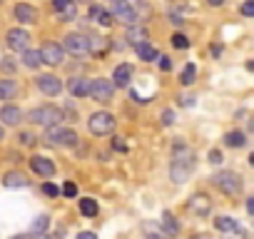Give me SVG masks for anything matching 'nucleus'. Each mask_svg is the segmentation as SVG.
<instances>
[{"instance_id": "a211bd4d", "label": "nucleus", "mask_w": 254, "mask_h": 239, "mask_svg": "<svg viewBox=\"0 0 254 239\" xmlns=\"http://www.w3.org/2000/svg\"><path fill=\"white\" fill-rule=\"evenodd\" d=\"M23 120V110L15 107V105H5V107H0V122L3 125H18Z\"/></svg>"}, {"instance_id": "4468645a", "label": "nucleus", "mask_w": 254, "mask_h": 239, "mask_svg": "<svg viewBox=\"0 0 254 239\" xmlns=\"http://www.w3.org/2000/svg\"><path fill=\"white\" fill-rule=\"evenodd\" d=\"M13 15H15L18 23H25V25H33V23H38V18H40L38 8H33V5H28V3H18V5L13 8Z\"/></svg>"}, {"instance_id": "5fc2aeb1", "label": "nucleus", "mask_w": 254, "mask_h": 239, "mask_svg": "<svg viewBox=\"0 0 254 239\" xmlns=\"http://www.w3.org/2000/svg\"><path fill=\"white\" fill-rule=\"evenodd\" d=\"M3 137H5V130H3V127H0V140H3Z\"/></svg>"}, {"instance_id": "ea45409f", "label": "nucleus", "mask_w": 254, "mask_h": 239, "mask_svg": "<svg viewBox=\"0 0 254 239\" xmlns=\"http://www.w3.org/2000/svg\"><path fill=\"white\" fill-rule=\"evenodd\" d=\"M172 122H175V110H165V112H162V125L170 127Z\"/></svg>"}, {"instance_id": "4c0bfd02", "label": "nucleus", "mask_w": 254, "mask_h": 239, "mask_svg": "<svg viewBox=\"0 0 254 239\" xmlns=\"http://www.w3.org/2000/svg\"><path fill=\"white\" fill-rule=\"evenodd\" d=\"M60 192H63L65 197H77V184H75V182H65Z\"/></svg>"}, {"instance_id": "a878e982", "label": "nucleus", "mask_w": 254, "mask_h": 239, "mask_svg": "<svg viewBox=\"0 0 254 239\" xmlns=\"http://www.w3.org/2000/svg\"><path fill=\"white\" fill-rule=\"evenodd\" d=\"M135 50H137V58L145 60V62H155V60H157V50H155L150 43H142V45H137Z\"/></svg>"}, {"instance_id": "4d7b16f0", "label": "nucleus", "mask_w": 254, "mask_h": 239, "mask_svg": "<svg viewBox=\"0 0 254 239\" xmlns=\"http://www.w3.org/2000/svg\"><path fill=\"white\" fill-rule=\"evenodd\" d=\"M0 3H5V0H0Z\"/></svg>"}, {"instance_id": "58836bf2", "label": "nucleus", "mask_w": 254, "mask_h": 239, "mask_svg": "<svg viewBox=\"0 0 254 239\" xmlns=\"http://www.w3.org/2000/svg\"><path fill=\"white\" fill-rule=\"evenodd\" d=\"M242 15L254 18V0H247V3H242Z\"/></svg>"}, {"instance_id": "79ce46f5", "label": "nucleus", "mask_w": 254, "mask_h": 239, "mask_svg": "<svg viewBox=\"0 0 254 239\" xmlns=\"http://www.w3.org/2000/svg\"><path fill=\"white\" fill-rule=\"evenodd\" d=\"M112 147H115L117 152H127V145H125L120 137H115V140H112Z\"/></svg>"}, {"instance_id": "c85d7f7f", "label": "nucleus", "mask_w": 254, "mask_h": 239, "mask_svg": "<svg viewBox=\"0 0 254 239\" xmlns=\"http://www.w3.org/2000/svg\"><path fill=\"white\" fill-rule=\"evenodd\" d=\"M142 234H145V239H167L155 222H145L142 224Z\"/></svg>"}, {"instance_id": "39448f33", "label": "nucleus", "mask_w": 254, "mask_h": 239, "mask_svg": "<svg viewBox=\"0 0 254 239\" xmlns=\"http://www.w3.org/2000/svg\"><path fill=\"white\" fill-rule=\"evenodd\" d=\"M87 130L95 137H105V135H110L115 130V117L110 112H95L87 120Z\"/></svg>"}, {"instance_id": "6ab92c4d", "label": "nucleus", "mask_w": 254, "mask_h": 239, "mask_svg": "<svg viewBox=\"0 0 254 239\" xmlns=\"http://www.w3.org/2000/svg\"><path fill=\"white\" fill-rule=\"evenodd\" d=\"M87 15H90L92 23H97V25H102V28H110V25H112V15H110L102 5H90Z\"/></svg>"}, {"instance_id": "20e7f679", "label": "nucleus", "mask_w": 254, "mask_h": 239, "mask_svg": "<svg viewBox=\"0 0 254 239\" xmlns=\"http://www.w3.org/2000/svg\"><path fill=\"white\" fill-rule=\"evenodd\" d=\"M45 140H48V145H53V147H75L80 137H77L75 130L63 127V125H55V127H48Z\"/></svg>"}, {"instance_id": "f704fd0d", "label": "nucleus", "mask_w": 254, "mask_h": 239, "mask_svg": "<svg viewBox=\"0 0 254 239\" xmlns=\"http://www.w3.org/2000/svg\"><path fill=\"white\" fill-rule=\"evenodd\" d=\"M35 140H38V137H35L33 132H20V135H18V142H20L23 147H33Z\"/></svg>"}, {"instance_id": "8fccbe9b", "label": "nucleus", "mask_w": 254, "mask_h": 239, "mask_svg": "<svg viewBox=\"0 0 254 239\" xmlns=\"http://www.w3.org/2000/svg\"><path fill=\"white\" fill-rule=\"evenodd\" d=\"M222 53V45H212V55H219Z\"/></svg>"}, {"instance_id": "c756f323", "label": "nucleus", "mask_w": 254, "mask_h": 239, "mask_svg": "<svg viewBox=\"0 0 254 239\" xmlns=\"http://www.w3.org/2000/svg\"><path fill=\"white\" fill-rule=\"evenodd\" d=\"M194 77H197V67H194L192 62H187L185 70H182V85H192Z\"/></svg>"}, {"instance_id": "72a5a7b5", "label": "nucleus", "mask_w": 254, "mask_h": 239, "mask_svg": "<svg viewBox=\"0 0 254 239\" xmlns=\"http://www.w3.org/2000/svg\"><path fill=\"white\" fill-rule=\"evenodd\" d=\"M15 70H18V60L3 58V62H0V72H15Z\"/></svg>"}, {"instance_id": "a19ab883", "label": "nucleus", "mask_w": 254, "mask_h": 239, "mask_svg": "<svg viewBox=\"0 0 254 239\" xmlns=\"http://www.w3.org/2000/svg\"><path fill=\"white\" fill-rule=\"evenodd\" d=\"M160 67H162V70H165V72H170V70H172V60H170V58H165V55H162V58H160Z\"/></svg>"}, {"instance_id": "6e6d98bb", "label": "nucleus", "mask_w": 254, "mask_h": 239, "mask_svg": "<svg viewBox=\"0 0 254 239\" xmlns=\"http://www.w3.org/2000/svg\"><path fill=\"white\" fill-rule=\"evenodd\" d=\"M249 130H252V132H254V120H252V122H249Z\"/></svg>"}, {"instance_id": "6e6552de", "label": "nucleus", "mask_w": 254, "mask_h": 239, "mask_svg": "<svg viewBox=\"0 0 254 239\" xmlns=\"http://www.w3.org/2000/svg\"><path fill=\"white\" fill-rule=\"evenodd\" d=\"M5 43L13 53H25L28 45H30V33L23 30V28H10L8 35H5Z\"/></svg>"}, {"instance_id": "1a4fd4ad", "label": "nucleus", "mask_w": 254, "mask_h": 239, "mask_svg": "<svg viewBox=\"0 0 254 239\" xmlns=\"http://www.w3.org/2000/svg\"><path fill=\"white\" fill-rule=\"evenodd\" d=\"M63 50H67L72 55H87L90 53V40L82 33H70V35H65Z\"/></svg>"}, {"instance_id": "de8ad7c7", "label": "nucleus", "mask_w": 254, "mask_h": 239, "mask_svg": "<svg viewBox=\"0 0 254 239\" xmlns=\"http://www.w3.org/2000/svg\"><path fill=\"white\" fill-rule=\"evenodd\" d=\"M182 105H185V107H192V105H194V97H182Z\"/></svg>"}, {"instance_id": "2eb2a0df", "label": "nucleus", "mask_w": 254, "mask_h": 239, "mask_svg": "<svg viewBox=\"0 0 254 239\" xmlns=\"http://www.w3.org/2000/svg\"><path fill=\"white\" fill-rule=\"evenodd\" d=\"M53 8H55L58 18L65 20V23L77 18V3L75 0H53Z\"/></svg>"}, {"instance_id": "7ed1b4c3", "label": "nucleus", "mask_w": 254, "mask_h": 239, "mask_svg": "<svg viewBox=\"0 0 254 239\" xmlns=\"http://www.w3.org/2000/svg\"><path fill=\"white\" fill-rule=\"evenodd\" d=\"M212 184H214L222 194H227V197H237V194H242V189H244L242 177H239L237 172H232V170L217 172V175L212 177Z\"/></svg>"}, {"instance_id": "423d86ee", "label": "nucleus", "mask_w": 254, "mask_h": 239, "mask_svg": "<svg viewBox=\"0 0 254 239\" xmlns=\"http://www.w3.org/2000/svg\"><path fill=\"white\" fill-rule=\"evenodd\" d=\"M112 95H115V85H112L110 80H105V77L90 80V97H92V100L107 105V102L112 100Z\"/></svg>"}, {"instance_id": "cd10ccee", "label": "nucleus", "mask_w": 254, "mask_h": 239, "mask_svg": "<svg viewBox=\"0 0 254 239\" xmlns=\"http://www.w3.org/2000/svg\"><path fill=\"white\" fill-rule=\"evenodd\" d=\"M214 227H217V229L224 234V232H232V229H237V227H239V222H237L234 217H217V219H214Z\"/></svg>"}, {"instance_id": "9b49d317", "label": "nucleus", "mask_w": 254, "mask_h": 239, "mask_svg": "<svg viewBox=\"0 0 254 239\" xmlns=\"http://www.w3.org/2000/svg\"><path fill=\"white\" fill-rule=\"evenodd\" d=\"M187 209L194 214V217H207L209 212H212V199L207 197V194H192L190 199H187Z\"/></svg>"}, {"instance_id": "473e14b6", "label": "nucleus", "mask_w": 254, "mask_h": 239, "mask_svg": "<svg viewBox=\"0 0 254 239\" xmlns=\"http://www.w3.org/2000/svg\"><path fill=\"white\" fill-rule=\"evenodd\" d=\"M105 50H107V38L90 40V53H105Z\"/></svg>"}, {"instance_id": "49530a36", "label": "nucleus", "mask_w": 254, "mask_h": 239, "mask_svg": "<svg viewBox=\"0 0 254 239\" xmlns=\"http://www.w3.org/2000/svg\"><path fill=\"white\" fill-rule=\"evenodd\" d=\"M18 239H50L48 234H33V237H18Z\"/></svg>"}, {"instance_id": "c9c22d12", "label": "nucleus", "mask_w": 254, "mask_h": 239, "mask_svg": "<svg viewBox=\"0 0 254 239\" xmlns=\"http://www.w3.org/2000/svg\"><path fill=\"white\" fill-rule=\"evenodd\" d=\"M222 239H247V232H244L242 227H237V229H232V232H224Z\"/></svg>"}, {"instance_id": "5701e85b", "label": "nucleus", "mask_w": 254, "mask_h": 239, "mask_svg": "<svg viewBox=\"0 0 254 239\" xmlns=\"http://www.w3.org/2000/svg\"><path fill=\"white\" fill-rule=\"evenodd\" d=\"M162 227H165V237H177L180 234V222L172 217V212H162Z\"/></svg>"}, {"instance_id": "a18cd8bd", "label": "nucleus", "mask_w": 254, "mask_h": 239, "mask_svg": "<svg viewBox=\"0 0 254 239\" xmlns=\"http://www.w3.org/2000/svg\"><path fill=\"white\" fill-rule=\"evenodd\" d=\"M247 212H249V214H254V194L247 199Z\"/></svg>"}, {"instance_id": "c03bdc74", "label": "nucleus", "mask_w": 254, "mask_h": 239, "mask_svg": "<svg viewBox=\"0 0 254 239\" xmlns=\"http://www.w3.org/2000/svg\"><path fill=\"white\" fill-rule=\"evenodd\" d=\"M75 239H97V234H95V232H80Z\"/></svg>"}, {"instance_id": "603ef678", "label": "nucleus", "mask_w": 254, "mask_h": 239, "mask_svg": "<svg viewBox=\"0 0 254 239\" xmlns=\"http://www.w3.org/2000/svg\"><path fill=\"white\" fill-rule=\"evenodd\" d=\"M249 165H252V167H254V152H252V155H249Z\"/></svg>"}, {"instance_id": "37998d69", "label": "nucleus", "mask_w": 254, "mask_h": 239, "mask_svg": "<svg viewBox=\"0 0 254 239\" xmlns=\"http://www.w3.org/2000/svg\"><path fill=\"white\" fill-rule=\"evenodd\" d=\"M209 162H212V165H219V162H222V152H219V150H212V152H209Z\"/></svg>"}, {"instance_id": "09e8293b", "label": "nucleus", "mask_w": 254, "mask_h": 239, "mask_svg": "<svg viewBox=\"0 0 254 239\" xmlns=\"http://www.w3.org/2000/svg\"><path fill=\"white\" fill-rule=\"evenodd\" d=\"M207 3H209L212 8H219V5H224V0H207Z\"/></svg>"}, {"instance_id": "aec40b11", "label": "nucleus", "mask_w": 254, "mask_h": 239, "mask_svg": "<svg viewBox=\"0 0 254 239\" xmlns=\"http://www.w3.org/2000/svg\"><path fill=\"white\" fill-rule=\"evenodd\" d=\"M127 40H130V45H142V43H147V28H142V25H130L127 28Z\"/></svg>"}, {"instance_id": "2f4dec72", "label": "nucleus", "mask_w": 254, "mask_h": 239, "mask_svg": "<svg viewBox=\"0 0 254 239\" xmlns=\"http://www.w3.org/2000/svg\"><path fill=\"white\" fill-rule=\"evenodd\" d=\"M172 45H175L177 50H187V48H190V40H187V35L175 33V35H172Z\"/></svg>"}, {"instance_id": "393cba45", "label": "nucleus", "mask_w": 254, "mask_h": 239, "mask_svg": "<svg viewBox=\"0 0 254 239\" xmlns=\"http://www.w3.org/2000/svg\"><path fill=\"white\" fill-rule=\"evenodd\" d=\"M224 145L237 150V147H244V145H247V137H244V132L232 130V132H227V135H224Z\"/></svg>"}, {"instance_id": "dca6fc26", "label": "nucleus", "mask_w": 254, "mask_h": 239, "mask_svg": "<svg viewBox=\"0 0 254 239\" xmlns=\"http://www.w3.org/2000/svg\"><path fill=\"white\" fill-rule=\"evenodd\" d=\"M130 82H132V65H127V62L117 65L115 72H112V85L115 87H127Z\"/></svg>"}, {"instance_id": "f03ea898", "label": "nucleus", "mask_w": 254, "mask_h": 239, "mask_svg": "<svg viewBox=\"0 0 254 239\" xmlns=\"http://www.w3.org/2000/svg\"><path fill=\"white\" fill-rule=\"evenodd\" d=\"M63 120H65V110H60L55 105H40L28 112V122H33L38 127H55Z\"/></svg>"}, {"instance_id": "3c124183", "label": "nucleus", "mask_w": 254, "mask_h": 239, "mask_svg": "<svg viewBox=\"0 0 254 239\" xmlns=\"http://www.w3.org/2000/svg\"><path fill=\"white\" fill-rule=\"evenodd\" d=\"M192 239H209L207 234H197V237H192Z\"/></svg>"}, {"instance_id": "412c9836", "label": "nucleus", "mask_w": 254, "mask_h": 239, "mask_svg": "<svg viewBox=\"0 0 254 239\" xmlns=\"http://www.w3.org/2000/svg\"><path fill=\"white\" fill-rule=\"evenodd\" d=\"M3 184L5 187H28L30 184V179L23 175V172H18V170H13V172H5V177H3Z\"/></svg>"}, {"instance_id": "f8f14e48", "label": "nucleus", "mask_w": 254, "mask_h": 239, "mask_svg": "<svg viewBox=\"0 0 254 239\" xmlns=\"http://www.w3.org/2000/svg\"><path fill=\"white\" fill-rule=\"evenodd\" d=\"M30 170H33L38 177H45V179H50V177L55 175V162H53L50 157L35 155V157H30Z\"/></svg>"}, {"instance_id": "ddd939ff", "label": "nucleus", "mask_w": 254, "mask_h": 239, "mask_svg": "<svg viewBox=\"0 0 254 239\" xmlns=\"http://www.w3.org/2000/svg\"><path fill=\"white\" fill-rule=\"evenodd\" d=\"M40 58H43V62H48V65H63L65 50H63V45H58V43H45L43 50H40Z\"/></svg>"}, {"instance_id": "0eeeda50", "label": "nucleus", "mask_w": 254, "mask_h": 239, "mask_svg": "<svg viewBox=\"0 0 254 239\" xmlns=\"http://www.w3.org/2000/svg\"><path fill=\"white\" fill-rule=\"evenodd\" d=\"M112 20H122L127 25H137V10L127 3V0H112Z\"/></svg>"}, {"instance_id": "b1692460", "label": "nucleus", "mask_w": 254, "mask_h": 239, "mask_svg": "<svg viewBox=\"0 0 254 239\" xmlns=\"http://www.w3.org/2000/svg\"><path fill=\"white\" fill-rule=\"evenodd\" d=\"M77 204H80L82 217H97V212H100V204H97V199H92V197H82Z\"/></svg>"}, {"instance_id": "e433bc0d", "label": "nucleus", "mask_w": 254, "mask_h": 239, "mask_svg": "<svg viewBox=\"0 0 254 239\" xmlns=\"http://www.w3.org/2000/svg\"><path fill=\"white\" fill-rule=\"evenodd\" d=\"M43 192H45L48 197H58V194H63V192H60V187H58V184H53V182H45V184H43Z\"/></svg>"}, {"instance_id": "7c9ffc66", "label": "nucleus", "mask_w": 254, "mask_h": 239, "mask_svg": "<svg viewBox=\"0 0 254 239\" xmlns=\"http://www.w3.org/2000/svg\"><path fill=\"white\" fill-rule=\"evenodd\" d=\"M48 224H50V219H48L45 214H40V217L33 222V227H30V229H33V234H43V232L48 229Z\"/></svg>"}, {"instance_id": "f257e3e1", "label": "nucleus", "mask_w": 254, "mask_h": 239, "mask_svg": "<svg viewBox=\"0 0 254 239\" xmlns=\"http://www.w3.org/2000/svg\"><path fill=\"white\" fill-rule=\"evenodd\" d=\"M197 167V155L192 152V147H187L185 142H175L172 150V165H170V177L175 184H185L192 172Z\"/></svg>"}, {"instance_id": "4be33fe9", "label": "nucleus", "mask_w": 254, "mask_h": 239, "mask_svg": "<svg viewBox=\"0 0 254 239\" xmlns=\"http://www.w3.org/2000/svg\"><path fill=\"white\" fill-rule=\"evenodd\" d=\"M18 80H0V100H13L18 95Z\"/></svg>"}, {"instance_id": "bb28decb", "label": "nucleus", "mask_w": 254, "mask_h": 239, "mask_svg": "<svg viewBox=\"0 0 254 239\" xmlns=\"http://www.w3.org/2000/svg\"><path fill=\"white\" fill-rule=\"evenodd\" d=\"M23 65H25V67H30V70L40 67V65H43L40 50H25V53H23Z\"/></svg>"}, {"instance_id": "864d4df0", "label": "nucleus", "mask_w": 254, "mask_h": 239, "mask_svg": "<svg viewBox=\"0 0 254 239\" xmlns=\"http://www.w3.org/2000/svg\"><path fill=\"white\" fill-rule=\"evenodd\" d=\"M247 67H249V70H252V72H254V60H252V62H249V65H247Z\"/></svg>"}, {"instance_id": "9d476101", "label": "nucleus", "mask_w": 254, "mask_h": 239, "mask_svg": "<svg viewBox=\"0 0 254 239\" xmlns=\"http://www.w3.org/2000/svg\"><path fill=\"white\" fill-rule=\"evenodd\" d=\"M35 85H38V87H40V92H43V95H48V97H58V95L63 92V82L58 80V75H50V72L38 75Z\"/></svg>"}, {"instance_id": "f3484780", "label": "nucleus", "mask_w": 254, "mask_h": 239, "mask_svg": "<svg viewBox=\"0 0 254 239\" xmlns=\"http://www.w3.org/2000/svg\"><path fill=\"white\" fill-rule=\"evenodd\" d=\"M67 90H70V95H72V97H87V95H90V80H87V77H82V75L70 77Z\"/></svg>"}]
</instances>
